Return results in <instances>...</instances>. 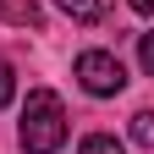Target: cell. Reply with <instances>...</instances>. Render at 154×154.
I'll return each instance as SVG.
<instances>
[{
  "label": "cell",
  "mask_w": 154,
  "mask_h": 154,
  "mask_svg": "<svg viewBox=\"0 0 154 154\" xmlns=\"http://www.w3.org/2000/svg\"><path fill=\"white\" fill-rule=\"evenodd\" d=\"M17 138H22L28 154H55V149H61V143H66V105H61V94L33 88L28 105H22V127H17Z\"/></svg>",
  "instance_id": "cell-1"
},
{
  "label": "cell",
  "mask_w": 154,
  "mask_h": 154,
  "mask_svg": "<svg viewBox=\"0 0 154 154\" xmlns=\"http://www.w3.org/2000/svg\"><path fill=\"white\" fill-rule=\"evenodd\" d=\"M77 83H83L94 99H110V94L127 88V66L116 61L110 50H83L77 55Z\"/></svg>",
  "instance_id": "cell-2"
},
{
  "label": "cell",
  "mask_w": 154,
  "mask_h": 154,
  "mask_svg": "<svg viewBox=\"0 0 154 154\" xmlns=\"http://www.w3.org/2000/svg\"><path fill=\"white\" fill-rule=\"evenodd\" d=\"M55 6H61L72 22H99V17L110 11V0H55Z\"/></svg>",
  "instance_id": "cell-3"
},
{
  "label": "cell",
  "mask_w": 154,
  "mask_h": 154,
  "mask_svg": "<svg viewBox=\"0 0 154 154\" xmlns=\"http://www.w3.org/2000/svg\"><path fill=\"white\" fill-rule=\"evenodd\" d=\"M77 154H127V149H121V143H116V138H110V132H88V138H83V143H77Z\"/></svg>",
  "instance_id": "cell-4"
},
{
  "label": "cell",
  "mask_w": 154,
  "mask_h": 154,
  "mask_svg": "<svg viewBox=\"0 0 154 154\" xmlns=\"http://www.w3.org/2000/svg\"><path fill=\"white\" fill-rule=\"evenodd\" d=\"M132 143H138V149H154V110H138V116H132Z\"/></svg>",
  "instance_id": "cell-5"
},
{
  "label": "cell",
  "mask_w": 154,
  "mask_h": 154,
  "mask_svg": "<svg viewBox=\"0 0 154 154\" xmlns=\"http://www.w3.org/2000/svg\"><path fill=\"white\" fill-rule=\"evenodd\" d=\"M11 99H17V72H11L6 61H0V110H6Z\"/></svg>",
  "instance_id": "cell-6"
},
{
  "label": "cell",
  "mask_w": 154,
  "mask_h": 154,
  "mask_svg": "<svg viewBox=\"0 0 154 154\" xmlns=\"http://www.w3.org/2000/svg\"><path fill=\"white\" fill-rule=\"evenodd\" d=\"M138 61H143V72L154 77V33H138Z\"/></svg>",
  "instance_id": "cell-7"
},
{
  "label": "cell",
  "mask_w": 154,
  "mask_h": 154,
  "mask_svg": "<svg viewBox=\"0 0 154 154\" xmlns=\"http://www.w3.org/2000/svg\"><path fill=\"white\" fill-rule=\"evenodd\" d=\"M6 17H11V22H28V28H38V6H11Z\"/></svg>",
  "instance_id": "cell-8"
},
{
  "label": "cell",
  "mask_w": 154,
  "mask_h": 154,
  "mask_svg": "<svg viewBox=\"0 0 154 154\" xmlns=\"http://www.w3.org/2000/svg\"><path fill=\"white\" fill-rule=\"evenodd\" d=\"M127 6H132V11H143V17H149V11H154V0H127Z\"/></svg>",
  "instance_id": "cell-9"
}]
</instances>
